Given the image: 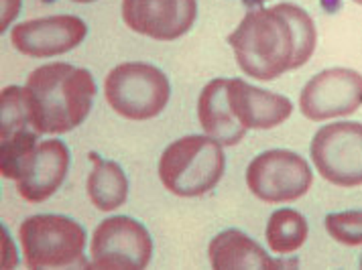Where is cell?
Instances as JSON below:
<instances>
[{
	"mask_svg": "<svg viewBox=\"0 0 362 270\" xmlns=\"http://www.w3.org/2000/svg\"><path fill=\"white\" fill-rule=\"evenodd\" d=\"M124 25L155 41H175L192 29L198 0H122Z\"/></svg>",
	"mask_w": 362,
	"mask_h": 270,
	"instance_id": "obj_10",
	"label": "cell"
},
{
	"mask_svg": "<svg viewBox=\"0 0 362 270\" xmlns=\"http://www.w3.org/2000/svg\"><path fill=\"white\" fill-rule=\"evenodd\" d=\"M326 232L332 240H336L342 246H362V211H338L329 214L324 220Z\"/></svg>",
	"mask_w": 362,
	"mask_h": 270,
	"instance_id": "obj_20",
	"label": "cell"
},
{
	"mask_svg": "<svg viewBox=\"0 0 362 270\" xmlns=\"http://www.w3.org/2000/svg\"><path fill=\"white\" fill-rule=\"evenodd\" d=\"M69 169V149L64 140L49 138L37 145L17 177L18 195L29 203H41L62 187Z\"/></svg>",
	"mask_w": 362,
	"mask_h": 270,
	"instance_id": "obj_12",
	"label": "cell"
},
{
	"mask_svg": "<svg viewBox=\"0 0 362 270\" xmlns=\"http://www.w3.org/2000/svg\"><path fill=\"white\" fill-rule=\"evenodd\" d=\"M317 173L338 187L362 185V124L334 122L320 128L310 147Z\"/></svg>",
	"mask_w": 362,
	"mask_h": 270,
	"instance_id": "obj_8",
	"label": "cell"
},
{
	"mask_svg": "<svg viewBox=\"0 0 362 270\" xmlns=\"http://www.w3.org/2000/svg\"><path fill=\"white\" fill-rule=\"evenodd\" d=\"M86 35L88 27L80 17L55 15L18 23L11 31V43L29 57H55L76 49Z\"/></svg>",
	"mask_w": 362,
	"mask_h": 270,
	"instance_id": "obj_11",
	"label": "cell"
},
{
	"mask_svg": "<svg viewBox=\"0 0 362 270\" xmlns=\"http://www.w3.org/2000/svg\"><path fill=\"white\" fill-rule=\"evenodd\" d=\"M226 169L222 145L210 136L189 135L171 142L159 159V179L177 197H202Z\"/></svg>",
	"mask_w": 362,
	"mask_h": 270,
	"instance_id": "obj_3",
	"label": "cell"
},
{
	"mask_svg": "<svg viewBox=\"0 0 362 270\" xmlns=\"http://www.w3.org/2000/svg\"><path fill=\"white\" fill-rule=\"evenodd\" d=\"M361 106L362 73L356 69H324L313 75L299 94V110L313 122L350 116Z\"/></svg>",
	"mask_w": 362,
	"mask_h": 270,
	"instance_id": "obj_9",
	"label": "cell"
},
{
	"mask_svg": "<svg viewBox=\"0 0 362 270\" xmlns=\"http://www.w3.org/2000/svg\"><path fill=\"white\" fill-rule=\"evenodd\" d=\"M71 2H80V4H86V2H96V0H71Z\"/></svg>",
	"mask_w": 362,
	"mask_h": 270,
	"instance_id": "obj_23",
	"label": "cell"
},
{
	"mask_svg": "<svg viewBox=\"0 0 362 270\" xmlns=\"http://www.w3.org/2000/svg\"><path fill=\"white\" fill-rule=\"evenodd\" d=\"M247 6H259V4H264L267 0H243Z\"/></svg>",
	"mask_w": 362,
	"mask_h": 270,
	"instance_id": "obj_22",
	"label": "cell"
},
{
	"mask_svg": "<svg viewBox=\"0 0 362 270\" xmlns=\"http://www.w3.org/2000/svg\"><path fill=\"white\" fill-rule=\"evenodd\" d=\"M104 98L122 118L151 120L165 110L171 85L159 68L129 61L110 69L104 80Z\"/></svg>",
	"mask_w": 362,
	"mask_h": 270,
	"instance_id": "obj_5",
	"label": "cell"
},
{
	"mask_svg": "<svg viewBox=\"0 0 362 270\" xmlns=\"http://www.w3.org/2000/svg\"><path fill=\"white\" fill-rule=\"evenodd\" d=\"M18 8H21V0H2V23H0V31H4L13 18L17 17Z\"/></svg>",
	"mask_w": 362,
	"mask_h": 270,
	"instance_id": "obj_21",
	"label": "cell"
},
{
	"mask_svg": "<svg viewBox=\"0 0 362 270\" xmlns=\"http://www.w3.org/2000/svg\"><path fill=\"white\" fill-rule=\"evenodd\" d=\"M228 104L240 126L250 130H271L291 116L293 104L289 98L261 90L245 80H228Z\"/></svg>",
	"mask_w": 362,
	"mask_h": 270,
	"instance_id": "obj_13",
	"label": "cell"
},
{
	"mask_svg": "<svg viewBox=\"0 0 362 270\" xmlns=\"http://www.w3.org/2000/svg\"><path fill=\"white\" fill-rule=\"evenodd\" d=\"M198 120L202 130L222 147H234L247 135V128L240 126L232 114L226 78L212 80L202 90L198 98Z\"/></svg>",
	"mask_w": 362,
	"mask_h": 270,
	"instance_id": "obj_14",
	"label": "cell"
},
{
	"mask_svg": "<svg viewBox=\"0 0 362 270\" xmlns=\"http://www.w3.org/2000/svg\"><path fill=\"white\" fill-rule=\"evenodd\" d=\"M238 68L259 82H273L303 68L317 45L315 23L301 6L279 2L245 15L228 35Z\"/></svg>",
	"mask_w": 362,
	"mask_h": 270,
	"instance_id": "obj_1",
	"label": "cell"
},
{
	"mask_svg": "<svg viewBox=\"0 0 362 270\" xmlns=\"http://www.w3.org/2000/svg\"><path fill=\"white\" fill-rule=\"evenodd\" d=\"M37 130H18L11 136H4L0 142V173L4 179L17 181L18 173L37 149Z\"/></svg>",
	"mask_w": 362,
	"mask_h": 270,
	"instance_id": "obj_18",
	"label": "cell"
},
{
	"mask_svg": "<svg viewBox=\"0 0 362 270\" xmlns=\"http://www.w3.org/2000/svg\"><path fill=\"white\" fill-rule=\"evenodd\" d=\"M25 266L31 270L66 269L83 260L86 230L76 220L57 214L31 216L18 228Z\"/></svg>",
	"mask_w": 362,
	"mask_h": 270,
	"instance_id": "obj_4",
	"label": "cell"
},
{
	"mask_svg": "<svg viewBox=\"0 0 362 270\" xmlns=\"http://www.w3.org/2000/svg\"><path fill=\"white\" fill-rule=\"evenodd\" d=\"M92 159H94V169L86 183L88 197L100 211H115L127 202L129 179L122 167L115 161H104L96 154H92Z\"/></svg>",
	"mask_w": 362,
	"mask_h": 270,
	"instance_id": "obj_16",
	"label": "cell"
},
{
	"mask_svg": "<svg viewBox=\"0 0 362 270\" xmlns=\"http://www.w3.org/2000/svg\"><path fill=\"white\" fill-rule=\"evenodd\" d=\"M310 234V226L308 220L289 207H283L271 214V218L267 221V246L275 254H293L297 252Z\"/></svg>",
	"mask_w": 362,
	"mask_h": 270,
	"instance_id": "obj_17",
	"label": "cell"
},
{
	"mask_svg": "<svg viewBox=\"0 0 362 270\" xmlns=\"http://www.w3.org/2000/svg\"><path fill=\"white\" fill-rule=\"evenodd\" d=\"M0 112H2V126L0 136H11L13 133L25 130L31 126V106L27 87L8 85L0 92Z\"/></svg>",
	"mask_w": 362,
	"mask_h": 270,
	"instance_id": "obj_19",
	"label": "cell"
},
{
	"mask_svg": "<svg viewBox=\"0 0 362 270\" xmlns=\"http://www.w3.org/2000/svg\"><path fill=\"white\" fill-rule=\"evenodd\" d=\"M208 258L214 270H267L285 266L264 252L252 238L234 228L212 238Z\"/></svg>",
	"mask_w": 362,
	"mask_h": 270,
	"instance_id": "obj_15",
	"label": "cell"
},
{
	"mask_svg": "<svg viewBox=\"0 0 362 270\" xmlns=\"http://www.w3.org/2000/svg\"><path fill=\"white\" fill-rule=\"evenodd\" d=\"M352 2H356V4H362V0H352Z\"/></svg>",
	"mask_w": 362,
	"mask_h": 270,
	"instance_id": "obj_24",
	"label": "cell"
},
{
	"mask_svg": "<svg viewBox=\"0 0 362 270\" xmlns=\"http://www.w3.org/2000/svg\"><path fill=\"white\" fill-rule=\"evenodd\" d=\"M312 183V167L293 151H264L257 154L247 167L248 189L264 203L297 202L310 191Z\"/></svg>",
	"mask_w": 362,
	"mask_h": 270,
	"instance_id": "obj_6",
	"label": "cell"
},
{
	"mask_svg": "<svg viewBox=\"0 0 362 270\" xmlns=\"http://www.w3.org/2000/svg\"><path fill=\"white\" fill-rule=\"evenodd\" d=\"M31 126L39 135H66L88 118L96 82L88 69L57 61L41 66L27 78Z\"/></svg>",
	"mask_w": 362,
	"mask_h": 270,
	"instance_id": "obj_2",
	"label": "cell"
},
{
	"mask_svg": "<svg viewBox=\"0 0 362 270\" xmlns=\"http://www.w3.org/2000/svg\"><path fill=\"white\" fill-rule=\"evenodd\" d=\"M361 269H362V256H361Z\"/></svg>",
	"mask_w": 362,
	"mask_h": 270,
	"instance_id": "obj_25",
	"label": "cell"
},
{
	"mask_svg": "<svg viewBox=\"0 0 362 270\" xmlns=\"http://www.w3.org/2000/svg\"><path fill=\"white\" fill-rule=\"evenodd\" d=\"M90 256V269L143 270L153 258V238L141 221L115 216L94 230Z\"/></svg>",
	"mask_w": 362,
	"mask_h": 270,
	"instance_id": "obj_7",
	"label": "cell"
}]
</instances>
